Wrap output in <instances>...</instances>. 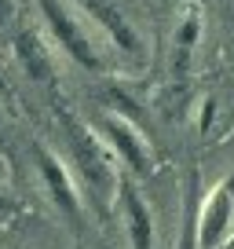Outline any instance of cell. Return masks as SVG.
I'll return each instance as SVG.
<instances>
[{"label":"cell","instance_id":"cell-3","mask_svg":"<svg viewBox=\"0 0 234 249\" xmlns=\"http://www.w3.org/2000/svg\"><path fill=\"white\" fill-rule=\"evenodd\" d=\"M95 132L110 147V154L128 169V176H150L154 172V150H150L147 136L128 121L125 114H102Z\"/></svg>","mask_w":234,"mask_h":249},{"label":"cell","instance_id":"cell-12","mask_svg":"<svg viewBox=\"0 0 234 249\" xmlns=\"http://www.w3.org/2000/svg\"><path fill=\"white\" fill-rule=\"evenodd\" d=\"M15 15H18L15 0H0V30H8V26L15 22Z\"/></svg>","mask_w":234,"mask_h":249},{"label":"cell","instance_id":"cell-6","mask_svg":"<svg viewBox=\"0 0 234 249\" xmlns=\"http://www.w3.org/2000/svg\"><path fill=\"white\" fill-rule=\"evenodd\" d=\"M77 4L88 11V18H95V26L106 33L110 44H114L117 52L125 55V59L143 62V55H147V44H143L139 30H135V26L128 22L121 11H117V4H110V0H77Z\"/></svg>","mask_w":234,"mask_h":249},{"label":"cell","instance_id":"cell-13","mask_svg":"<svg viewBox=\"0 0 234 249\" xmlns=\"http://www.w3.org/2000/svg\"><path fill=\"white\" fill-rule=\"evenodd\" d=\"M212 114H216V103H212V99H205V103H201V117H198V128H201V132H209Z\"/></svg>","mask_w":234,"mask_h":249},{"label":"cell","instance_id":"cell-1","mask_svg":"<svg viewBox=\"0 0 234 249\" xmlns=\"http://www.w3.org/2000/svg\"><path fill=\"white\" fill-rule=\"evenodd\" d=\"M55 124H59V132H63L66 158H70L81 187L88 191V202L99 213H110V205H114V198H117V183H121V176H117V158L110 154L102 136L95 132V128H88L63 103L55 110Z\"/></svg>","mask_w":234,"mask_h":249},{"label":"cell","instance_id":"cell-8","mask_svg":"<svg viewBox=\"0 0 234 249\" xmlns=\"http://www.w3.org/2000/svg\"><path fill=\"white\" fill-rule=\"evenodd\" d=\"M11 52H15L18 70H22L30 81H37V85H51V81H55V59H51V52L44 48L40 33L18 30L15 40H11Z\"/></svg>","mask_w":234,"mask_h":249},{"label":"cell","instance_id":"cell-2","mask_svg":"<svg viewBox=\"0 0 234 249\" xmlns=\"http://www.w3.org/2000/svg\"><path fill=\"white\" fill-rule=\"evenodd\" d=\"M30 150H33L37 176H40V183H44L51 205L70 220V227H81V220H84V202H81V195H77V179H73V172L66 169L63 158L55 154V150H48L40 140H33Z\"/></svg>","mask_w":234,"mask_h":249},{"label":"cell","instance_id":"cell-7","mask_svg":"<svg viewBox=\"0 0 234 249\" xmlns=\"http://www.w3.org/2000/svg\"><path fill=\"white\" fill-rule=\"evenodd\" d=\"M117 209H121V220H125L132 249H157L154 213H150L147 198L139 195V187L132 183V176H121V183H117Z\"/></svg>","mask_w":234,"mask_h":249},{"label":"cell","instance_id":"cell-4","mask_svg":"<svg viewBox=\"0 0 234 249\" xmlns=\"http://www.w3.org/2000/svg\"><path fill=\"white\" fill-rule=\"evenodd\" d=\"M37 4H40V18H44V26L51 30L55 44L63 48L81 70H99L102 66L99 52H95V44L88 40V33L81 30V22L70 15V8H66L63 0H37Z\"/></svg>","mask_w":234,"mask_h":249},{"label":"cell","instance_id":"cell-5","mask_svg":"<svg viewBox=\"0 0 234 249\" xmlns=\"http://www.w3.org/2000/svg\"><path fill=\"white\" fill-rule=\"evenodd\" d=\"M234 234V172L198 205V249H223Z\"/></svg>","mask_w":234,"mask_h":249},{"label":"cell","instance_id":"cell-10","mask_svg":"<svg viewBox=\"0 0 234 249\" xmlns=\"http://www.w3.org/2000/svg\"><path fill=\"white\" fill-rule=\"evenodd\" d=\"M198 205H201V191H198V172L187 176V191H183V227L172 249H198Z\"/></svg>","mask_w":234,"mask_h":249},{"label":"cell","instance_id":"cell-11","mask_svg":"<svg viewBox=\"0 0 234 249\" xmlns=\"http://www.w3.org/2000/svg\"><path fill=\"white\" fill-rule=\"evenodd\" d=\"M18 216H22V202L11 195L8 187H0V227H11Z\"/></svg>","mask_w":234,"mask_h":249},{"label":"cell","instance_id":"cell-9","mask_svg":"<svg viewBox=\"0 0 234 249\" xmlns=\"http://www.w3.org/2000/svg\"><path fill=\"white\" fill-rule=\"evenodd\" d=\"M198 37H201V15H198V8L190 4V11L176 22V30H172V85H183V81H187Z\"/></svg>","mask_w":234,"mask_h":249}]
</instances>
